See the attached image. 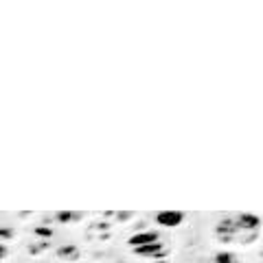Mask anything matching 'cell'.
<instances>
[{"mask_svg":"<svg viewBox=\"0 0 263 263\" xmlns=\"http://www.w3.org/2000/svg\"><path fill=\"white\" fill-rule=\"evenodd\" d=\"M235 224H237V235L239 232H255L261 228V217L252 213H239L235 217Z\"/></svg>","mask_w":263,"mask_h":263,"instance_id":"1","label":"cell"},{"mask_svg":"<svg viewBox=\"0 0 263 263\" xmlns=\"http://www.w3.org/2000/svg\"><path fill=\"white\" fill-rule=\"evenodd\" d=\"M156 221L165 228H175L184 221V213L182 211H160V213H156Z\"/></svg>","mask_w":263,"mask_h":263,"instance_id":"2","label":"cell"},{"mask_svg":"<svg viewBox=\"0 0 263 263\" xmlns=\"http://www.w3.org/2000/svg\"><path fill=\"white\" fill-rule=\"evenodd\" d=\"M215 232L221 241H232L237 237V224L235 217H226V219H219V224L215 226Z\"/></svg>","mask_w":263,"mask_h":263,"instance_id":"3","label":"cell"},{"mask_svg":"<svg viewBox=\"0 0 263 263\" xmlns=\"http://www.w3.org/2000/svg\"><path fill=\"white\" fill-rule=\"evenodd\" d=\"M160 241V235L156 230H145V232H136V235L130 237V246L132 248H143V246H149V244H156Z\"/></svg>","mask_w":263,"mask_h":263,"instance_id":"4","label":"cell"},{"mask_svg":"<svg viewBox=\"0 0 263 263\" xmlns=\"http://www.w3.org/2000/svg\"><path fill=\"white\" fill-rule=\"evenodd\" d=\"M136 255L138 257H151V259H165L167 252H165V246L160 241L156 244H149V246H143V248H134Z\"/></svg>","mask_w":263,"mask_h":263,"instance_id":"5","label":"cell"},{"mask_svg":"<svg viewBox=\"0 0 263 263\" xmlns=\"http://www.w3.org/2000/svg\"><path fill=\"white\" fill-rule=\"evenodd\" d=\"M57 257H59V259H77V257H79V248L77 246H62L57 250Z\"/></svg>","mask_w":263,"mask_h":263,"instance_id":"6","label":"cell"},{"mask_svg":"<svg viewBox=\"0 0 263 263\" xmlns=\"http://www.w3.org/2000/svg\"><path fill=\"white\" fill-rule=\"evenodd\" d=\"M55 217H57V221H62V224H68V221L82 219V213H75V211H59Z\"/></svg>","mask_w":263,"mask_h":263,"instance_id":"7","label":"cell"},{"mask_svg":"<svg viewBox=\"0 0 263 263\" xmlns=\"http://www.w3.org/2000/svg\"><path fill=\"white\" fill-rule=\"evenodd\" d=\"M215 263H239L232 252H219V255H215Z\"/></svg>","mask_w":263,"mask_h":263,"instance_id":"8","label":"cell"},{"mask_svg":"<svg viewBox=\"0 0 263 263\" xmlns=\"http://www.w3.org/2000/svg\"><path fill=\"white\" fill-rule=\"evenodd\" d=\"M35 235H38V237H50V235H53V230H50L48 226H38V228H35Z\"/></svg>","mask_w":263,"mask_h":263,"instance_id":"9","label":"cell"},{"mask_svg":"<svg viewBox=\"0 0 263 263\" xmlns=\"http://www.w3.org/2000/svg\"><path fill=\"white\" fill-rule=\"evenodd\" d=\"M0 237H2V239H11V237H13V230H11V228H0Z\"/></svg>","mask_w":263,"mask_h":263,"instance_id":"10","label":"cell"},{"mask_svg":"<svg viewBox=\"0 0 263 263\" xmlns=\"http://www.w3.org/2000/svg\"><path fill=\"white\" fill-rule=\"evenodd\" d=\"M4 257H7V248L0 244V259H4Z\"/></svg>","mask_w":263,"mask_h":263,"instance_id":"11","label":"cell"},{"mask_svg":"<svg viewBox=\"0 0 263 263\" xmlns=\"http://www.w3.org/2000/svg\"><path fill=\"white\" fill-rule=\"evenodd\" d=\"M116 217L119 219H128V217H132V213H116Z\"/></svg>","mask_w":263,"mask_h":263,"instance_id":"12","label":"cell"},{"mask_svg":"<svg viewBox=\"0 0 263 263\" xmlns=\"http://www.w3.org/2000/svg\"><path fill=\"white\" fill-rule=\"evenodd\" d=\"M158 263H167V261H158Z\"/></svg>","mask_w":263,"mask_h":263,"instance_id":"13","label":"cell"}]
</instances>
